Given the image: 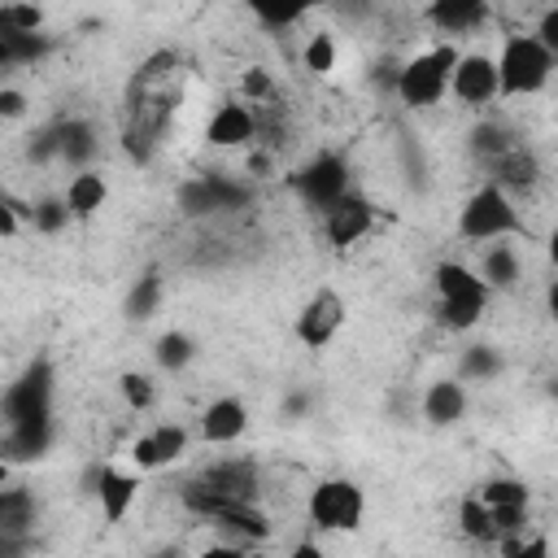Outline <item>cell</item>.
<instances>
[{
    "label": "cell",
    "instance_id": "d4e9b609",
    "mask_svg": "<svg viewBox=\"0 0 558 558\" xmlns=\"http://www.w3.org/2000/svg\"><path fill=\"white\" fill-rule=\"evenodd\" d=\"M35 523V497L26 488L0 484V527L4 532H26Z\"/></svg>",
    "mask_w": 558,
    "mask_h": 558
},
{
    "label": "cell",
    "instance_id": "836d02e7",
    "mask_svg": "<svg viewBox=\"0 0 558 558\" xmlns=\"http://www.w3.org/2000/svg\"><path fill=\"white\" fill-rule=\"evenodd\" d=\"M31 222H35V231L57 235L61 227H70V209H65V201H61V196H48V201H39V205L31 209Z\"/></svg>",
    "mask_w": 558,
    "mask_h": 558
},
{
    "label": "cell",
    "instance_id": "30bf717a",
    "mask_svg": "<svg viewBox=\"0 0 558 558\" xmlns=\"http://www.w3.org/2000/svg\"><path fill=\"white\" fill-rule=\"evenodd\" d=\"M449 92H453V100H462L471 109L497 100V61L488 52H458V61L449 70Z\"/></svg>",
    "mask_w": 558,
    "mask_h": 558
},
{
    "label": "cell",
    "instance_id": "44dd1931",
    "mask_svg": "<svg viewBox=\"0 0 558 558\" xmlns=\"http://www.w3.org/2000/svg\"><path fill=\"white\" fill-rule=\"evenodd\" d=\"M501 349L493 344H466L462 357H458V379L462 384H484V379H497L501 375Z\"/></svg>",
    "mask_w": 558,
    "mask_h": 558
},
{
    "label": "cell",
    "instance_id": "ac0fdd59",
    "mask_svg": "<svg viewBox=\"0 0 558 558\" xmlns=\"http://www.w3.org/2000/svg\"><path fill=\"white\" fill-rule=\"evenodd\" d=\"M484 17H488V0H427V22L445 35H466L484 26Z\"/></svg>",
    "mask_w": 558,
    "mask_h": 558
},
{
    "label": "cell",
    "instance_id": "4fadbf2b",
    "mask_svg": "<svg viewBox=\"0 0 558 558\" xmlns=\"http://www.w3.org/2000/svg\"><path fill=\"white\" fill-rule=\"evenodd\" d=\"M92 493L100 501L105 523H122L140 497V471H118V466H100L92 475Z\"/></svg>",
    "mask_w": 558,
    "mask_h": 558
},
{
    "label": "cell",
    "instance_id": "b9f144b4",
    "mask_svg": "<svg viewBox=\"0 0 558 558\" xmlns=\"http://www.w3.org/2000/svg\"><path fill=\"white\" fill-rule=\"evenodd\" d=\"M0 484H9V458H0Z\"/></svg>",
    "mask_w": 558,
    "mask_h": 558
},
{
    "label": "cell",
    "instance_id": "60d3db41",
    "mask_svg": "<svg viewBox=\"0 0 558 558\" xmlns=\"http://www.w3.org/2000/svg\"><path fill=\"white\" fill-rule=\"evenodd\" d=\"M292 554H296V558H318V545H296Z\"/></svg>",
    "mask_w": 558,
    "mask_h": 558
},
{
    "label": "cell",
    "instance_id": "f1b7e54d",
    "mask_svg": "<svg viewBox=\"0 0 558 558\" xmlns=\"http://www.w3.org/2000/svg\"><path fill=\"white\" fill-rule=\"evenodd\" d=\"M301 61H305L310 74H331V70H336V39H331V31H314V35L305 39Z\"/></svg>",
    "mask_w": 558,
    "mask_h": 558
},
{
    "label": "cell",
    "instance_id": "484cf974",
    "mask_svg": "<svg viewBox=\"0 0 558 558\" xmlns=\"http://www.w3.org/2000/svg\"><path fill=\"white\" fill-rule=\"evenodd\" d=\"M432 283H436V296H458V292H480V288H488V283L480 279V270H471V266H462V262H440L436 275H432ZM488 292H493V288H488Z\"/></svg>",
    "mask_w": 558,
    "mask_h": 558
},
{
    "label": "cell",
    "instance_id": "ba28073f",
    "mask_svg": "<svg viewBox=\"0 0 558 558\" xmlns=\"http://www.w3.org/2000/svg\"><path fill=\"white\" fill-rule=\"evenodd\" d=\"M31 414H52V366L39 357L31 362L0 397V418L4 423H17V418H31Z\"/></svg>",
    "mask_w": 558,
    "mask_h": 558
},
{
    "label": "cell",
    "instance_id": "5b68a950",
    "mask_svg": "<svg viewBox=\"0 0 558 558\" xmlns=\"http://www.w3.org/2000/svg\"><path fill=\"white\" fill-rule=\"evenodd\" d=\"M292 183H296L301 201L323 214L327 205H336V201L349 192V161H344L340 153H314V157L292 174Z\"/></svg>",
    "mask_w": 558,
    "mask_h": 558
},
{
    "label": "cell",
    "instance_id": "cb8c5ba5",
    "mask_svg": "<svg viewBox=\"0 0 558 558\" xmlns=\"http://www.w3.org/2000/svg\"><path fill=\"white\" fill-rule=\"evenodd\" d=\"M153 357H157L161 371L179 375L183 366H192V357H196V340H192L187 331H161L157 344H153Z\"/></svg>",
    "mask_w": 558,
    "mask_h": 558
},
{
    "label": "cell",
    "instance_id": "7bdbcfd3",
    "mask_svg": "<svg viewBox=\"0 0 558 558\" xmlns=\"http://www.w3.org/2000/svg\"><path fill=\"white\" fill-rule=\"evenodd\" d=\"M545 4H554V0H545Z\"/></svg>",
    "mask_w": 558,
    "mask_h": 558
},
{
    "label": "cell",
    "instance_id": "ffe728a7",
    "mask_svg": "<svg viewBox=\"0 0 558 558\" xmlns=\"http://www.w3.org/2000/svg\"><path fill=\"white\" fill-rule=\"evenodd\" d=\"M480 279L497 292V288H514L519 283V253L510 248V244H497V240H488V248H484V257H480Z\"/></svg>",
    "mask_w": 558,
    "mask_h": 558
},
{
    "label": "cell",
    "instance_id": "f35d334b",
    "mask_svg": "<svg viewBox=\"0 0 558 558\" xmlns=\"http://www.w3.org/2000/svg\"><path fill=\"white\" fill-rule=\"evenodd\" d=\"M22 214H31V209H22V205H13L9 196H0V240H9V235L22 231Z\"/></svg>",
    "mask_w": 558,
    "mask_h": 558
},
{
    "label": "cell",
    "instance_id": "74e56055",
    "mask_svg": "<svg viewBox=\"0 0 558 558\" xmlns=\"http://www.w3.org/2000/svg\"><path fill=\"white\" fill-rule=\"evenodd\" d=\"M240 92H244V100H266L275 87H270L266 70H244V78H240Z\"/></svg>",
    "mask_w": 558,
    "mask_h": 558
},
{
    "label": "cell",
    "instance_id": "1f68e13d",
    "mask_svg": "<svg viewBox=\"0 0 558 558\" xmlns=\"http://www.w3.org/2000/svg\"><path fill=\"white\" fill-rule=\"evenodd\" d=\"M44 26V9L31 0H9L0 4V31H39Z\"/></svg>",
    "mask_w": 558,
    "mask_h": 558
},
{
    "label": "cell",
    "instance_id": "277c9868",
    "mask_svg": "<svg viewBox=\"0 0 558 558\" xmlns=\"http://www.w3.org/2000/svg\"><path fill=\"white\" fill-rule=\"evenodd\" d=\"M305 510H310V523L318 532H357L362 514H366V493L349 475H327L310 488Z\"/></svg>",
    "mask_w": 558,
    "mask_h": 558
},
{
    "label": "cell",
    "instance_id": "e0dca14e",
    "mask_svg": "<svg viewBox=\"0 0 558 558\" xmlns=\"http://www.w3.org/2000/svg\"><path fill=\"white\" fill-rule=\"evenodd\" d=\"M196 484H201V488H209V493H222V497L253 501V497H257V466H253V462H244V458L214 462V466H205V475H201Z\"/></svg>",
    "mask_w": 558,
    "mask_h": 558
},
{
    "label": "cell",
    "instance_id": "603a6c76",
    "mask_svg": "<svg viewBox=\"0 0 558 558\" xmlns=\"http://www.w3.org/2000/svg\"><path fill=\"white\" fill-rule=\"evenodd\" d=\"M458 527H462V536L475 541V545H493V541H497L493 514H488V506H484L475 493H466V497L458 501Z\"/></svg>",
    "mask_w": 558,
    "mask_h": 558
},
{
    "label": "cell",
    "instance_id": "6da1fadb",
    "mask_svg": "<svg viewBox=\"0 0 558 558\" xmlns=\"http://www.w3.org/2000/svg\"><path fill=\"white\" fill-rule=\"evenodd\" d=\"M497 61V96H536L558 65V52H549L536 35H506Z\"/></svg>",
    "mask_w": 558,
    "mask_h": 558
},
{
    "label": "cell",
    "instance_id": "d6986e66",
    "mask_svg": "<svg viewBox=\"0 0 558 558\" xmlns=\"http://www.w3.org/2000/svg\"><path fill=\"white\" fill-rule=\"evenodd\" d=\"M488 301H493L488 288H480V292H458V296H436V323H440L445 331H471V327L484 318Z\"/></svg>",
    "mask_w": 558,
    "mask_h": 558
},
{
    "label": "cell",
    "instance_id": "3957f363",
    "mask_svg": "<svg viewBox=\"0 0 558 558\" xmlns=\"http://www.w3.org/2000/svg\"><path fill=\"white\" fill-rule=\"evenodd\" d=\"M453 61H458V48H453V44H440V48H427V52L410 57V61L397 70V78H392L397 100H401L405 109H432V105L449 92V70H453Z\"/></svg>",
    "mask_w": 558,
    "mask_h": 558
},
{
    "label": "cell",
    "instance_id": "8d00e7d4",
    "mask_svg": "<svg viewBox=\"0 0 558 558\" xmlns=\"http://www.w3.org/2000/svg\"><path fill=\"white\" fill-rule=\"evenodd\" d=\"M549 52H558V4H549L545 13H541V22H536V31H532Z\"/></svg>",
    "mask_w": 558,
    "mask_h": 558
},
{
    "label": "cell",
    "instance_id": "2e32d148",
    "mask_svg": "<svg viewBox=\"0 0 558 558\" xmlns=\"http://www.w3.org/2000/svg\"><path fill=\"white\" fill-rule=\"evenodd\" d=\"M61 201H65L70 218H92V214L105 209V201H109V179H105L96 166H78V170L70 174Z\"/></svg>",
    "mask_w": 558,
    "mask_h": 558
},
{
    "label": "cell",
    "instance_id": "9c48e42d",
    "mask_svg": "<svg viewBox=\"0 0 558 558\" xmlns=\"http://www.w3.org/2000/svg\"><path fill=\"white\" fill-rule=\"evenodd\" d=\"M371 227H375V205H371L366 196H357L353 187H349L336 205L323 209V235H327L331 248H349V244L366 240Z\"/></svg>",
    "mask_w": 558,
    "mask_h": 558
},
{
    "label": "cell",
    "instance_id": "4dcf8cb0",
    "mask_svg": "<svg viewBox=\"0 0 558 558\" xmlns=\"http://www.w3.org/2000/svg\"><path fill=\"white\" fill-rule=\"evenodd\" d=\"M471 148H475V157H484V161L493 166L501 153H510V148H514V140H510L501 126L484 122V126H475V131H471Z\"/></svg>",
    "mask_w": 558,
    "mask_h": 558
},
{
    "label": "cell",
    "instance_id": "5bb4252c",
    "mask_svg": "<svg viewBox=\"0 0 558 558\" xmlns=\"http://www.w3.org/2000/svg\"><path fill=\"white\" fill-rule=\"evenodd\" d=\"M248 432V405L240 397H214L201 410V436L205 445H235Z\"/></svg>",
    "mask_w": 558,
    "mask_h": 558
},
{
    "label": "cell",
    "instance_id": "8992f818",
    "mask_svg": "<svg viewBox=\"0 0 558 558\" xmlns=\"http://www.w3.org/2000/svg\"><path fill=\"white\" fill-rule=\"evenodd\" d=\"M96 126L87 122V118H61V122H52L48 131H39V140L31 144V157H61V161H70L74 170L78 166H87L92 157H96Z\"/></svg>",
    "mask_w": 558,
    "mask_h": 558
},
{
    "label": "cell",
    "instance_id": "d6a6232c",
    "mask_svg": "<svg viewBox=\"0 0 558 558\" xmlns=\"http://www.w3.org/2000/svg\"><path fill=\"white\" fill-rule=\"evenodd\" d=\"M153 445H157L161 466H170V462H179L183 449H187V427H183V423H161V427H153Z\"/></svg>",
    "mask_w": 558,
    "mask_h": 558
},
{
    "label": "cell",
    "instance_id": "7402d4cb",
    "mask_svg": "<svg viewBox=\"0 0 558 558\" xmlns=\"http://www.w3.org/2000/svg\"><path fill=\"white\" fill-rule=\"evenodd\" d=\"M244 4H248V13H253L262 26L283 31V26H296L318 0H244Z\"/></svg>",
    "mask_w": 558,
    "mask_h": 558
},
{
    "label": "cell",
    "instance_id": "7c38bea8",
    "mask_svg": "<svg viewBox=\"0 0 558 558\" xmlns=\"http://www.w3.org/2000/svg\"><path fill=\"white\" fill-rule=\"evenodd\" d=\"M52 414H31V418H17V423H4V436H0V458L9 462H35L52 449Z\"/></svg>",
    "mask_w": 558,
    "mask_h": 558
},
{
    "label": "cell",
    "instance_id": "d590c367",
    "mask_svg": "<svg viewBox=\"0 0 558 558\" xmlns=\"http://www.w3.org/2000/svg\"><path fill=\"white\" fill-rule=\"evenodd\" d=\"M26 109H31V100L22 87H0V122H17V118H26Z\"/></svg>",
    "mask_w": 558,
    "mask_h": 558
},
{
    "label": "cell",
    "instance_id": "83f0119b",
    "mask_svg": "<svg viewBox=\"0 0 558 558\" xmlns=\"http://www.w3.org/2000/svg\"><path fill=\"white\" fill-rule=\"evenodd\" d=\"M118 392H122V401L131 405V410H153V401H157V379L153 375H144V371H122V379H118Z\"/></svg>",
    "mask_w": 558,
    "mask_h": 558
},
{
    "label": "cell",
    "instance_id": "ab89813d",
    "mask_svg": "<svg viewBox=\"0 0 558 558\" xmlns=\"http://www.w3.org/2000/svg\"><path fill=\"white\" fill-rule=\"evenodd\" d=\"M26 549V536L22 532H4L0 527V554H22Z\"/></svg>",
    "mask_w": 558,
    "mask_h": 558
},
{
    "label": "cell",
    "instance_id": "f546056e",
    "mask_svg": "<svg viewBox=\"0 0 558 558\" xmlns=\"http://www.w3.org/2000/svg\"><path fill=\"white\" fill-rule=\"evenodd\" d=\"M157 301H161V279H157V275H144V279L126 292V318H135V323L153 318Z\"/></svg>",
    "mask_w": 558,
    "mask_h": 558
},
{
    "label": "cell",
    "instance_id": "e575fe53",
    "mask_svg": "<svg viewBox=\"0 0 558 558\" xmlns=\"http://www.w3.org/2000/svg\"><path fill=\"white\" fill-rule=\"evenodd\" d=\"M131 462H135V471H140V475L161 466V458H157V445H153V432H144V436H135V440H131Z\"/></svg>",
    "mask_w": 558,
    "mask_h": 558
},
{
    "label": "cell",
    "instance_id": "52a82bcc",
    "mask_svg": "<svg viewBox=\"0 0 558 558\" xmlns=\"http://www.w3.org/2000/svg\"><path fill=\"white\" fill-rule=\"evenodd\" d=\"M344 314H349V305H344V296H340L336 288H314V296L301 305L292 331H296V340H301L305 349H327V344L340 336Z\"/></svg>",
    "mask_w": 558,
    "mask_h": 558
},
{
    "label": "cell",
    "instance_id": "7a4b0ae2",
    "mask_svg": "<svg viewBox=\"0 0 558 558\" xmlns=\"http://www.w3.org/2000/svg\"><path fill=\"white\" fill-rule=\"evenodd\" d=\"M514 231H523V218H519L510 192L501 183H493V179L484 187H475L466 196V205L458 209V235L462 240L488 244V240H501V235H514Z\"/></svg>",
    "mask_w": 558,
    "mask_h": 558
},
{
    "label": "cell",
    "instance_id": "4316f807",
    "mask_svg": "<svg viewBox=\"0 0 558 558\" xmlns=\"http://www.w3.org/2000/svg\"><path fill=\"white\" fill-rule=\"evenodd\" d=\"M475 497H480L488 510H497V506H527V501H532L527 484L514 480V475H493V480H484V484L475 488Z\"/></svg>",
    "mask_w": 558,
    "mask_h": 558
},
{
    "label": "cell",
    "instance_id": "8fae6325",
    "mask_svg": "<svg viewBox=\"0 0 558 558\" xmlns=\"http://www.w3.org/2000/svg\"><path fill=\"white\" fill-rule=\"evenodd\" d=\"M205 140L214 148H248L257 140V113L248 100H222L209 122H205Z\"/></svg>",
    "mask_w": 558,
    "mask_h": 558
},
{
    "label": "cell",
    "instance_id": "9a60e30c",
    "mask_svg": "<svg viewBox=\"0 0 558 558\" xmlns=\"http://www.w3.org/2000/svg\"><path fill=\"white\" fill-rule=\"evenodd\" d=\"M423 418L432 427H453L462 414H466V384L453 375V379H432L423 388Z\"/></svg>",
    "mask_w": 558,
    "mask_h": 558
}]
</instances>
